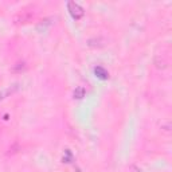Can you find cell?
Listing matches in <instances>:
<instances>
[{
	"label": "cell",
	"instance_id": "cell-1",
	"mask_svg": "<svg viewBox=\"0 0 172 172\" xmlns=\"http://www.w3.org/2000/svg\"><path fill=\"white\" fill-rule=\"evenodd\" d=\"M67 8H69V11H70V14H71V16L74 19H81L83 16V8L75 1H69L67 3Z\"/></svg>",
	"mask_w": 172,
	"mask_h": 172
},
{
	"label": "cell",
	"instance_id": "cell-4",
	"mask_svg": "<svg viewBox=\"0 0 172 172\" xmlns=\"http://www.w3.org/2000/svg\"><path fill=\"white\" fill-rule=\"evenodd\" d=\"M74 96H75L77 98H82V97H83V89H82V87L77 89V91H74Z\"/></svg>",
	"mask_w": 172,
	"mask_h": 172
},
{
	"label": "cell",
	"instance_id": "cell-3",
	"mask_svg": "<svg viewBox=\"0 0 172 172\" xmlns=\"http://www.w3.org/2000/svg\"><path fill=\"white\" fill-rule=\"evenodd\" d=\"M15 89H16V86H15L14 89H11V87H8V89H7L5 91H3V93L0 94V101H1V100H4V98H5L7 96H8V94H12V91H14Z\"/></svg>",
	"mask_w": 172,
	"mask_h": 172
},
{
	"label": "cell",
	"instance_id": "cell-2",
	"mask_svg": "<svg viewBox=\"0 0 172 172\" xmlns=\"http://www.w3.org/2000/svg\"><path fill=\"white\" fill-rule=\"evenodd\" d=\"M96 74L100 77V78H104V79L108 78V75H109L108 71H106L105 69H102V67H97V69H96Z\"/></svg>",
	"mask_w": 172,
	"mask_h": 172
}]
</instances>
